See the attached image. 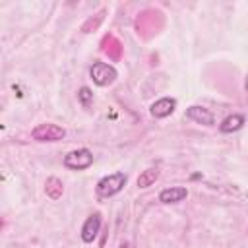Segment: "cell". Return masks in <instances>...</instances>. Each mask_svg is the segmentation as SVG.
I'll return each mask as SVG.
<instances>
[{"mask_svg": "<svg viewBox=\"0 0 248 248\" xmlns=\"http://www.w3.org/2000/svg\"><path fill=\"white\" fill-rule=\"evenodd\" d=\"M89 76H91V79H93L97 85L105 87V85H110V83L118 78V72H116L114 66H110V64H107V62H95V64L91 66V70H89Z\"/></svg>", "mask_w": 248, "mask_h": 248, "instance_id": "4", "label": "cell"}, {"mask_svg": "<svg viewBox=\"0 0 248 248\" xmlns=\"http://www.w3.org/2000/svg\"><path fill=\"white\" fill-rule=\"evenodd\" d=\"M186 196H188V190H186L184 186H170V188L161 190L159 202H161V203H178V202H182Z\"/></svg>", "mask_w": 248, "mask_h": 248, "instance_id": "8", "label": "cell"}, {"mask_svg": "<svg viewBox=\"0 0 248 248\" xmlns=\"http://www.w3.org/2000/svg\"><path fill=\"white\" fill-rule=\"evenodd\" d=\"M64 136H66V130L62 126L50 124V122L39 124L31 130V138L37 141H60V140H64Z\"/></svg>", "mask_w": 248, "mask_h": 248, "instance_id": "2", "label": "cell"}, {"mask_svg": "<svg viewBox=\"0 0 248 248\" xmlns=\"http://www.w3.org/2000/svg\"><path fill=\"white\" fill-rule=\"evenodd\" d=\"M101 223H103L101 213H91V215L85 219L83 227H81V240H83V242H87V244H89V242H93V240L97 238V234H99Z\"/></svg>", "mask_w": 248, "mask_h": 248, "instance_id": "5", "label": "cell"}, {"mask_svg": "<svg viewBox=\"0 0 248 248\" xmlns=\"http://www.w3.org/2000/svg\"><path fill=\"white\" fill-rule=\"evenodd\" d=\"M126 174L124 172H112V174H107L103 176L99 182H97V194L101 198H112L116 196L124 186H126Z\"/></svg>", "mask_w": 248, "mask_h": 248, "instance_id": "1", "label": "cell"}, {"mask_svg": "<svg viewBox=\"0 0 248 248\" xmlns=\"http://www.w3.org/2000/svg\"><path fill=\"white\" fill-rule=\"evenodd\" d=\"M78 99H79V103H81L83 107H89L91 101H93V93H91V89H89V87H81V89L78 91Z\"/></svg>", "mask_w": 248, "mask_h": 248, "instance_id": "12", "label": "cell"}, {"mask_svg": "<svg viewBox=\"0 0 248 248\" xmlns=\"http://www.w3.org/2000/svg\"><path fill=\"white\" fill-rule=\"evenodd\" d=\"M62 190H64V186H62V180H60V178H56V176L46 178L45 192H46V196H48L50 200H58V198L62 196Z\"/></svg>", "mask_w": 248, "mask_h": 248, "instance_id": "11", "label": "cell"}, {"mask_svg": "<svg viewBox=\"0 0 248 248\" xmlns=\"http://www.w3.org/2000/svg\"><path fill=\"white\" fill-rule=\"evenodd\" d=\"M157 178H159V169H145L140 176H138V180H136V184H138V188H149V186H153L155 182H157Z\"/></svg>", "mask_w": 248, "mask_h": 248, "instance_id": "10", "label": "cell"}, {"mask_svg": "<svg viewBox=\"0 0 248 248\" xmlns=\"http://www.w3.org/2000/svg\"><path fill=\"white\" fill-rule=\"evenodd\" d=\"M186 118L198 122V124H203V126H213L215 124V116L211 110H207L205 107H200V105H192L186 108Z\"/></svg>", "mask_w": 248, "mask_h": 248, "instance_id": "6", "label": "cell"}, {"mask_svg": "<svg viewBox=\"0 0 248 248\" xmlns=\"http://www.w3.org/2000/svg\"><path fill=\"white\" fill-rule=\"evenodd\" d=\"M174 108H176V101H174L172 97H163V99H159V101H155V103L151 105L149 112H151V116H155V118H165V116L172 114Z\"/></svg>", "mask_w": 248, "mask_h": 248, "instance_id": "7", "label": "cell"}, {"mask_svg": "<svg viewBox=\"0 0 248 248\" xmlns=\"http://www.w3.org/2000/svg\"><path fill=\"white\" fill-rule=\"evenodd\" d=\"M91 165H93V153L85 147L74 149L64 157V167L72 170H83V169H89Z\"/></svg>", "mask_w": 248, "mask_h": 248, "instance_id": "3", "label": "cell"}, {"mask_svg": "<svg viewBox=\"0 0 248 248\" xmlns=\"http://www.w3.org/2000/svg\"><path fill=\"white\" fill-rule=\"evenodd\" d=\"M242 126H244V116L238 114V112H234V114H229V116L221 122L219 130H221L223 134H232V132H238Z\"/></svg>", "mask_w": 248, "mask_h": 248, "instance_id": "9", "label": "cell"}]
</instances>
